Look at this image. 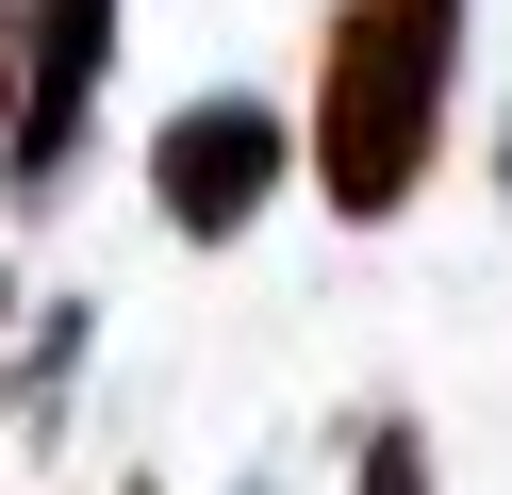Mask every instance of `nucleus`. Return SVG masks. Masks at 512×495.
Segmentation results:
<instances>
[{
    "label": "nucleus",
    "mask_w": 512,
    "mask_h": 495,
    "mask_svg": "<svg viewBox=\"0 0 512 495\" xmlns=\"http://www.w3.org/2000/svg\"><path fill=\"white\" fill-rule=\"evenodd\" d=\"M83 330H100L83 297H67V314H34V330H17V396H34V413H50V396L83 380Z\"/></svg>",
    "instance_id": "obj_5"
},
{
    "label": "nucleus",
    "mask_w": 512,
    "mask_h": 495,
    "mask_svg": "<svg viewBox=\"0 0 512 495\" xmlns=\"http://www.w3.org/2000/svg\"><path fill=\"white\" fill-rule=\"evenodd\" d=\"M463 17L479 0H331L314 33V116H298V165L331 182V215H413L446 165V99H463Z\"/></svg>",
    "instance_id": "obj_1"
},
{
    "label": "nucleus",
    "mask_w": 512,
    "mask_h": 495,
    "mask_svg": "<svg viewBox=\"0 0 512 495\" xmlns=\"http://www.w3.org/2000/svg\"><path fill=\"white\" fill-rule=\"evenodd\" d=\"M281 182H298V116H281V99H248V83L182 99V116L149 132V215H166L182 248H248Z\"/></svg>",
    "instance_id": "obj_3"
},
{
    "label": "nucleus",
    "mask_w": 512,
    "mask_h": 495,
    "mask_svg": "<svg viewBox=\"0 0 512 495\" xmlns=\"http://www.w3.org/2000/svg\"><path fill=\"white\" fill-rule=\"evenodd\" d=\"M100 83H116V0H17V116H0V198H17L34 231L83 198Z\"/></svg>",
    "instance_id": "obj_2"
},
{
    "label": "nucleus",
    "mask_w": 512,
    "mask_h": 495,
    "mask_svg": "<svg viewBox=\"0 0 512 495\" xmlns=\"http://www.w3.org/2000/svg\"><path fill=\"white\" fill-rule=\"evenodd\" d=\"M0 347H17V281H0Z\"/></svg>",
    "instance_id": "obj_6"
},
{
    "label": "nucleus",
    "mask_w": 512,
    "mask_h": 495,
    "mask_svg": "<svg viewBox=\"0 0 512 495\" xmlns=\"http://www.w3.org/2000/svg\"><path fill=\"white\" fill-rule=\"evenodd\" d=\"M347 495H430V429H413V413H380L364 446H347Z\"/></svg>",
    "instance_id": "obj_4"
},
{
    "label": "nucleus",
    "mask_w": 512,
    "mask_h": 495,
    "mask_svg": "<svg viewBox=\"0 0 512 495\" xmlns=\"http://www.w3.org/2000/svg\"><path fill=\"white\" fill-rule=\"evenodd\" d=\"M133 495H149V479H133Z\"/></svg>",
    "instance_id": "obj_7"
}]
</instances>
